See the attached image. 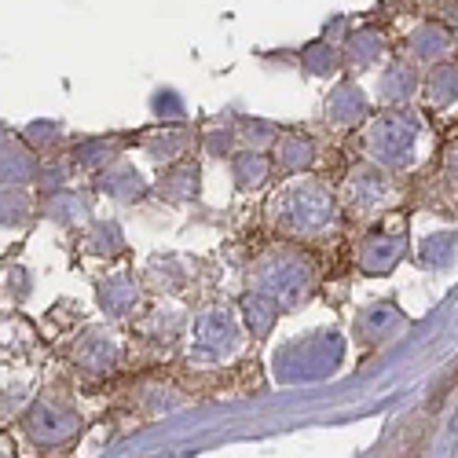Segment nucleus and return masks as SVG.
I'll return each instance as SVG.
<instances>
[{
  "mask_svg": "<svg viewBox=\"0 0 458 458\" xmlns=\"http://www.w3.org/2000/svg\"><path fill=\"white\" fill-rule=\"evenodd\" d=\"M286 213H290L286 220L293 227H309L327 213V199L319 195V191H293V195L286 199Z\"/></svg>",
  "mask_w": 458,
  "mask_h": 458,
  "instance_id": "obj_3",
  "label": "nucleus"
},
{
  "mask_svg": "<svg viewBox=\"0 0 458 458\" xmlns=\"http://www.w3.org/2000/svg\"><path fill=\"white\" fill-rule=\"evenodd\" d=\"M73 356H78V363H85V367H110V360H114V345H110L103 334H89Z\"/></svg>",
  "mask_w": 458,
  "mask_h": 458,
  "instance_id": "obj_5",
  "label": "nucleus"
},
{
  "mask_svg": "<svg viewBox=\"0 0 458 458\" xmlns=\"http://www.w3.org/2000/svg\"><path fill=\"white\" fill-rule=\"evenodd\" d=\"M26 433L37 444H59V440H66L73 433V414H66L55 403H37L26 414Z\"/></svg>",
  "mask_w": 458,
  "mask_h": 458,
  "instance_id": "obj_1",
  "label": "nucleus"
},
{
  "mask_svg": "<svg viewBox=\"0 0 458 458\" xmlns=\"http://www.w3.org/2000/svg\"><path fill=\"white\" fill-rule=\"evenodd\" d=\"M30 216V199L19 191V183H0V227L22 224Z\"/></svg>",
  "mask_w": 458,
  "mask_h": 458,
  "instance_id": "obj_4",
  "label": "nucleus"
},
{
  "mask_svg": "<svg viewBox=\"0 0 458 458\" xmlns=\"http://www.w3.org/2000/svg\"><path fill=\"white\" fill-rule=\"evenodd\" d=\"M33 173H37V165L30 158V150H22L12 140H0V183H19L22 187L26 180H33Z\"/></svg>",
  "mask_w": 458,
  "mask_h": 458,
  "instance_id": "obj_2",
  "label": "nucleus"
},
{
  "mask_svg": "<svg viewBox=\"0 0 458 458\" xmlns=\"http://www.w3.org/2000/svg\"><path fill=\"white\" fill-rule=\"evenodd\" d=\"M227 334H232V323H227V316L209 312V316L202 319V337H199V345H202V349H220Z\"/></svg>",
  "mask_w": 458,
  "mask_h": 458,
  "instance_id": "obj_6",
  "label": "nucleus"
}]
</instances>
